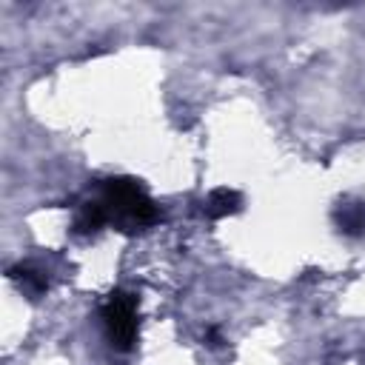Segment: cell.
Masks as SVG:
<instances>
[{"instance_id":"obj_1","label":"cell","mask_w":365,"mask_h":365,"mask_svg":"<svg viewBox=\"0 0 365 365\" xmlns=\"http://www.w3.org/2000/svg\"><path fill=\"white\" fill-rule=\"evenodd\" d=\"M100 202L106 208L108 222H114L123 231L145 228V225H154L160 220L154 200L143 191V185L137 180H128V177L106 180L100 188Z\"/></svg>"},{"instance_id":"obj_2","label":"cell","mask_w":365,"mask_h":365,"mask_svg":"<svg viewBox=\"0 0 365 365\" xmlns=\"http://www.w3.org/2000/svg\"><path fill=\"white\" fill-rule=\"evenodd\" d=\"M100 317H103V328H106L108 342L120 351H128L137 339V305H134V299L123 291H114L103 302Z\"/></svg>"},{"instance_id":"obj_3","label":"cell","mask_w":365,"mask_h":365,"mask_svg":"<svg viewBox=\"0 0 365 365\" xmlns=\"http://www.w3.org/2000/svg\"><path fill=\"white\" fill-rule=\"evenodd\" d=\"M240 208H242V197H240L237 191H231V188H217V191H211L208 200H205V214H208L211 220L231 217V214H237Z\"/></svg>"},{"instance_id":"obj_4","label":"cell","mask_w":365,"mask_h":365,"mask_svg":"<svg viewBox=\"0 0 365 365\" xmlns=\"http://www.w3.org/2000/svg\"><path fill=\"white\" fill-rule=\"evenodd\" d=\"M9 277H11V279H14L31 299H37L40 294H46V288H48L46 274L37 271V268H31V265H14V268L9 271Z\"/></svg>"},{"instance_id":"obj_5","label":"cell","mask_w":365,"mask_h":365,"mask_svg":"<svg viewBox=\"0 0 365 365\" xmlns=\"http://www.w3.org/2000/svg\"><path fill=\"white\" fill-rule=\"evenodd\" d=\"M106 222H108V217H106V208H103L100 200L86 202V205L77 211V217H74V228H77L80 234H91V231L103 228Z\"/></svg>"},{"instance_id":"obj_6","label":"cell","mask_w":365,"mask_h":365,"mask_svg":"<svg viewBox=\"0 0 365 365\" xmlns=\"http://www.w3.org/2000/svg\"><path fill=\"white\" fill-rule=\"evenodd\" d=\"M334 220H336L339 231H345V234H362L365 231V208L356 205V202L339 205L336 214H334Z\"/></svg>"}]
</instances>
